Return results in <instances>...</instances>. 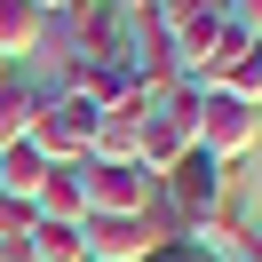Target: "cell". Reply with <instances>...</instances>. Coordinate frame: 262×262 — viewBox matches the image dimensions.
<instances>
[{"label":"cell","mask_w":262,"mask_h":262,"mask_svg":"<svg viewBox=\"0 0 262 262\" xmlns=\"http://www.w3.org/2000/svg\"><path fill=\"white\" fill-rule=\"evenodd\" d=\"M32 262H88V238H80V223H40V238H32Z\"/></svg>","instance_id":"9a60e30c"},{"label":"cell","mask_w":262,"mask_h":262,"mask_svg":"<svg viewBox=\"0 0 262 262\" xmlns=\"http://www.w3.org/2000/svg\"><path fill=\"white\" fill-rule=\"evenodd\" d=\"M223 199H230V167L207 159V151H183V159L159 175V207L183 223V238H191V223H199V214H214Z\"/></svg>","instance_id":"7a4b0ae2"},{"label":"cell","mask_w":262,"mask_h":262,"mask_svg":"<svg viewBox=\"0 0 262 262\" xmlns=\"http://www.w3.org/2000/svg\"><path fill=\"white\" fill-rule=\"evenodd\" d=\"M88 135H96V103H80L72 88H48V96H40V112H32V135H24V143H32L48 167H72V159H88Z\"/></svg>","instance_id":"6da1fadb"},{"label":"cell","mask_w":262,"mask_h":262,"mask_svg":"<svg viewBox=\"0 0 262 262\" xmlns=\"http://www.w3.org/2000/svg\"><path fill=\"white\" fill-rule=\"evenodd\" d=\"M32 214H40V223H88V159L48 167L40 191H32Z\"/></svg>","instance_id":"ba28073f"},{"label":"cell","mask_w":262,"mask_h":262,"mask_svg":"<svg viewBox=\"0 0 262 262\" xmlns=\"http://www.w3.org/2000/svg\"><path fill=\"white\" fill-rule=\"evenodd\" d=\"M40 175H48V159H40L32 143H8V151H0V199H24V207H32Z\"/></svg>","instance_id":"4fadbf2b"},{"label":"cell","mask_w":262,"mask_h":262,"mask_svg":"<svg viewBox=\"0 0 262 262\" xmlns=\"http://www.w3.org/2000/svg\"><path fill=\"white\" fill-rule=\"evenodd\" d=\"M159 183L143 167H88V214H143Z\"/></svg>","instance_id":"52a82bcc"},{"label":"cell","mask_w":262,"mask_h":262,"mask_svg":"<svg viewBox=\"0 0 262 262\" xmlns=\"http://www.w3.org/2000/svg\"><path fill=\"white\" fill-rule=\"evenodd\" d=\"M72 40H64V64H127V40H135V16L112 8V0H72Z\"/></svg>","instance_id":"3957f363"},{"label":"cell","mask_w":262,"mask_h":262,"mask_svg":"<svg viewBox=\"0 0 262 262\" xmlns=\"http://www.w3.org/2000/svg\"><path fill=\"white\" fill-rule=\"evenodd\" d=\"M230 16H238V24H246V32H254V40H262V0H230Z\"/></svg>","instance_id":"e0dca14e"},{"label":"cell","mask_w":262,"mask_h":262,"mask_svg":"<svg viewBox=\"0 0 262 262\" xmlns=\"http://www.w3.org/2000/svg\"><path fill=\"white\" fill-rule=\"evenodd\" d=\"M32 112H40V88H24L16 72H8V80H0V151L32 135Z\"/></svg>","instance_id":"7c38bea8"},{"label":"cell","mask_w":262,"mask_h":262,"mask_svg":"<svg viewBox=\"0 0 262 262\" xmlns=\"http://www.w3.org/2000/svg\"><path fill=\"white\" fill-rule=\"evenodd\" d=\"M207 96H230V103H254V112H262V40H246V48L230 56L223 72H214Z\"/></svg>","instance_id":"8fae6325"},{"label":"cell","mask_w":262,"mask_h":262,"mask_svg":"<svg viewBox=\"0 0 262 262\" xmlns=\"http://www.w3.org/2000/svg\"><path fill=\"white\" fill-rule=\"evenodd\" d=\"M0 80H8V64H0Z\"/></svg>","instance_id":"44dd1931"},{"label":"cell","mask_w":262,"mask_h":262,"mask_svg":"<svg viewBox=\"0 0 262 262\" xmlns=\"http://www.w3.org/2000/svg\"><path fill=\"white\" fill-rule=\"evenodd\" d=\"M199 151H207V159H223V167H238L246 151H254V135H262V112L254 103H230V96H207V88H199Z\"/></svg>","instance_id":"277c9868"},{"label":"cell","mask_w":262,"mask_h":262,"mask_svg":"<svg viewBox=\"0 0 262 262\" xmlns=\"http://www.w3.org/2000/svg\"><path fill=\"white\" fill-rule=\"evenodd\" d=\"M32 238H40V214L24 199H0V262H32Z\"/></svg>","instance_id":"5bb4252c"},{"label":"cell","mask_w":262,"mask_h":262,"mask_svg":"<svg viewBox=\"0 0 262 262\" xmlns=\"http://www.w3.org/2000/svg\"><path fill=\"white\" fill-rule=\"evenodd\" d=\"M238 262H262V230H246V246H238Z\"/></svg>","instance_id":"ac0fdd59"},{"label":"cell","mask_w":262,"mask_h":262,"mask_svg":"<svg viewBox=\"0 0 262 262\" xmlns=\"http://www.w3.org/2000/svg\"><path fill=\"white\" fill-rule=\"evenodd\" d=\"M127 80L143 88L151 103H159V96H175V88H183V72H175V48H167V32L151 24V8L135 16V40H127Z\"/></svg>","instance_id":"8992f818"},{"label":"cell","mask_w":262,"mask_h":262,"mask_svg":"<svg viewBox=\"0 0 262 262\" xmlns=\"http://www.w3.org/2000/svg\"><path fill=\"white\" fill-rule=\"evenodd\" d=\"M143 8H151V0H127V16H143Z\"/></svg>","instance_id":"ffe728a7"},{"label":"cell","mask_w":262,"mask_h":262,"mask_svg":"<svg viewBox=\"0 0 262 262\" xmlns=\"http://www.w3.org/2000/svg\"><path fill=\"white\" fill-rule=\"evenodd\" d=\"M143 112H151V96H143V88H127L119 103H103V112H96V135H88V167H135Z\"/></svg>","instance_id":"5b68a950"},{"label":"cell","mask_w":262,"mask_h":262,"mask_svg":"<svg viewBox=\"0 0 262 262\" xmlns=\"http://www.w3.org/2000/svg\"><path fill=\"white\" fill-rule=\"evenodd\" d=\"M48 48V16H40L32 0H0V64L16 72L24 56H40Z\"/></svg>","instance_id":"9c48e42d"},{"label":"cell","mask_w":262,"mask_h":262,"mask_svg":"<svg viewBox=\"0 0 262 262\" xmlns=\"http://www.w3.org/2000/svg\"><path fill=\"white\" fill-rule=\"evenodd\" d=\"M191 246L207 262H238V246H246V214H238V199H223L214 214H199L191 223Z\"/></svg>","instance_id":"30bf717a"},{"label":"cell","mask_w":262,"mask_h":262,"mask_svg":"<svg viewBox=\"0 0 262 262\" xmlns=\"http://www.w3.org/2000/svg\"><path fill=\"white\" fill-rule=\"evenodd\" d=\"M214 8H230V0H151V24L159 32H183L191 16H214Z\"/></svg>","instance_id":"2e32d148"},{"label":"cell","mask_w":262,"mask_h":262,"mask_svg":"<svg viewBox=\"0 0 262 262\" xmlns=\"http://www.w3.org/2000/svg\"><path fill=\"white\" fill-rule=\"evenodd\" d=\"M32 8H40V16H56V8H72V0H32Z\"/></svg>","instance_id":"d6986e66"}]
</instances>
